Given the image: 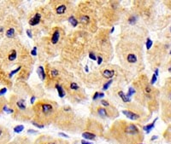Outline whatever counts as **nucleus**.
Here are the masks:
<instances>
[{
    "label": "nucleus",
    "mask_w": 171,
    "mask_h": 144,
    "mask_svg": "<svg viewBox=\"0 0 171 144\" xmlns=\"http://www.w3.org/2000/svg\"><path fill=\"white\" fill-rule=\"evenodd\" d=\"M11 134L9 129L0 124V144H8L10 142Z\"/></svg>",
    "instance_id": "aec40b11"
},
{
    "label": "nucleus",
    "mask_w": 171,
    "mask_h": 144,
    "mask_svg": "<svg viewBox=\"0 0 171 144\" xmlns=\"http://www.w3.org/2000/svg\"><path fill=\"white\" fill-rule=\"evenodd\" d=\"M44 70L46 74V87L47 89L55 88L57 84H62L71 79L70 74L62 63H46Z\"/></svg>",
    "instance_id": "9b49d317"
},
{
    "label": "nucleus",
    "mask_w": 171,
    "mask_h": 144,
    "mask_svg": "<svg viewBox=\"0 0 171 144\" xmlns=\"http://www.w3.org/2000/svg\"><path fill=\"white\" fill-rule=\"evenodd\" d=\"M6 90H7V89L6 88H4V89H2L1 90H0V96H2V95H4V94L6 92Z\"/></svg>",
    "instance_id": "a19ab883"
},
{
    "label": "nucleus",
    "mask_w": 171,
    "mask_h": 144,
    "mask_svg": "<svg viewBox=\"0 0 171 144\" xmlns=\"http://www.w3.org/2000/svg\"><path fill=\"white\" fill-rule=\"evenodd\" d=\"M90 113L93 117L110 120H117L120 115L119 111L116 106L108 100L105 99L100 101H93L90 105Z\"/></svg>",
    "instance_id": "f8f14e48"
},
{
    "label": "nucleus",
    "mask_w": 171,
    "mask_h": 144,
    "mask_svg": "<svg viewBox=\"0 0 171 144\" xmlns=\"http://www.w3.org/2000/svg\"><path fill=\"white\" fill-rule=\"evenodd\" d=\"M31 122H32V121H31ZM32 124H33V125L37 126L38 128H40V129L44 128V126H43V125H41V124H37V123H35V122H32Z\"/></svg>",
    "instance_id": "58836bf2"
},
{
    "label": "nucleus",
    "mask_w": 171,
    "mask_h": 144,
    "mask_svg": "<svg viewBox=\"0 0 171 144\" xmlns=\"http://www.w3.org/2000/svg\"><path fill=\"white\" fill-rule=\"evenodd\" d=\"M52 124L56 128L69 134H79L85 131L86 118L79 115L69 105L59 107Z\"/></svg>",
    "instance_id": "39448f33"
},
{
    "label": "nucleus",
    "mask_w": 171,
    "mask_h": 144,
    "mask_svg": "<svg viewBox=\"0 0 171 144\" xmlns=\"http://www.w3.org/2000/svg\"><path fill=\"white\" fill-rule=\"evenodd\" d=\"M24 130V125H22V124H20V125H17L16 126L15 128H14V131L16 132V133H20L22 131Z\"/></svg>",
    "instance_id": "7c9ffc66"
},
{
    "label": "nucleus",
    "mask_w": 171,
    "mask_h": 144,
    "mask_svg": "<svg viewBox=\"0 0 171 144\" xmlns=\"http://www.w3.org/2000/svg\"><path fill=\"white\" fill-rule=\"evenodd\" d=\"M88 56H89V58H90L91 60H92V61H97V56L95 55L92 52H89V54H88Z\"/></svg>",
    "instance_id": "f704fd0d"
},
{
    "label": "nucleus",
    "mask_w": 171,
    "mask_h": 144,
    "mask_svg": "<svg viewBox=\"0 0 171 144\" xmlns=\"http://www.w3.org/2000/svg\"><path fill=\"white\" fill-rule=\"evenodd\" d=\"M157 77H158V76H157L155 73H154L153 75H152V78H151V80L150 81V83H151V85H154V84H155V83H156V81H157Z\"/></svg>",
    "instance_id": "c9c22d12"
},
{
    "label": "nucleus",
    "mask_w": 171,
    "mask_h": 144,
    "mask_svg": "<svg viewBox=\"0 0 171 144\" xmlns=\"http://www.w3.org/2000/svg\"><path fill=\"white\" fill-rule=\"evenodd\" d=\"M55 88L57 89V92H58V95H59V96L61 98H63L65 96V91H64V89L63 87V85L62 84H57L55 86Z\"/></svg>",
    "instance_id": "a878e982"
},
{
    "label": "nucleus",
    "mask_w": 171,
    "mask_h": 144,
    "mask_svg": "<svg viewBox=\"0 0 171 144\" xmlns=\"http://www.w3.org/2000/svg\"><path fill=\"white\" fill-rule=\"evenodd\" d=\"M53 22H63L75 13L74 4L69 1H50L47 4Z\"/></svg>",
    "instance_id": "ddd939ff"
},
{
    "label": "nucleus",
    "mask_w": 171,
    "mask_h": 144,
    "mask_svg": "<svg viewBox=\"0 0 171 144\" xmlns=\"http://www.w3.org/2000/svg\"><path fill=\"white\" fill-rule=\"evenodd\" d=\"M105 96V94H103V92H99V98H102Z\"/></svg>",
    "instance_id": "c03bdc74"
},
{
    "label": "nucleus",
    "mask_w": 171,
    "mask_h": 144,
    "mask_svg": "<svg viewBox=\"0 0 171 144\" xmlns=\"http://www.w3.org/2000/svg\"><path fill=\"white\" fill-rule=\"evenodd\" d=\"M152 44H153L152 40H151L150 38H147V39H146V49H148V50H150L151 49Z\"/></svg>",
    "instance_id": "473e14b6"
},
{
    "label": "nucleus",
    "mask_w": 171,
    "mask_h": 144,
    "mask_svg": "<svg viewBox=\"0 0 171 144\" xmlns=\"http://www.w3.org/2000/svg\"><path fill=\"white\" fill-rule=\"evenodd\" d=\"M113 83V79H110V80H109V81H107L106 83H105V84L103 85V90H108V88H109V86Z\"/></svg>",
    "instance_id": "2f4dec72"
},
{
    "label": "nucleus",
    "mask_w": 171,
    "mask_h": 144,
    "mask_svg": "<svg viewBox=\"0 0 171 144\" xmlns=\"http://www.w3.org/2000/svg\"><path fill=\"white\" fill-rule=\"evenodd\" d=\"M133 88L134 90L133 97L136 103L146 109L150 114L159 109L160 90L151 84L148 76L145 74H139L133 81Z\"/></svg>",
    "instance_id": "20e7f679"
},
{
    "label": "nucleus",
    "mask_w": 171,
    "mask_h": 144,
    "mask_svg": "<svg viewBox=\"0 0 171 144\" xmlns=\"http://www.w3.org/2000/svg\"><path fill=\"white\" fill-rule=\"evenodd\" d=\"M21 66H18V67H17V68H16V70H14V71H12V72H11V73H10V77L11 78V77H12V76L14 75V74H16V73H17V72H19V71H20V70H21Z\"/></svg>",
    "instance_id": "72a5a7b5"
},
{
    "label": "nucleus",
    "mask_w": 171,
    "mask_h": 144,
    "mask_svg": "<svg viewBox=\"0 0 171 144\" xmlns=\"http://www.w3.org/2000/svg\"><path fill=\"white\" fill-rule=\"evenodd\" d=\"M159 103L161 106V117L164 123H171V78H168L160 90Z\"/></svg>",
    "instance_id": "4468645a"
},
{
    "label": "nucleus",
    "mask_w": 171,
    "mask_h": 144,
    "mask_svg": "<svg viewBox=\"0 0 171 144\" xmlns=\"http://www.w3.org/2000/svg\"><path fill=\"white\" fill-rule=\"evenodd\" d=\"M37 73H38V75L40 76V78L41 79V80L44 81V80H46V70H44V66H39Z\"/></svg>",
    "instance_id": "4be33fe9"
},
{
    "label": "nucleus",
    "mask_w": 171,
    "mask_h": 144,
    "mask_svg": "<svg viewBox=\"0 0 171 144\" xmlns=\"http://www.w3.org/2000/svg\"><path fill=\"white\" fill-rule=\"evenodd\" d=\"M26 32H27V36H28L29 38H33V34H32V32H31V30H30V29H27Z\"/></svg>",
    "instance_id": "ea45409f"
},
{
    "label": "nucleus",
    "mask_w": 171,
    "mask_h": 144,
    "mask_svg": "<svg viewBox=\"0 0 171 144\" xmlns=\"http://www.w3.org/2000/svg\"><path fill=\"white\" fill-rule=\"evenodd\" d=\"M15 33H16V30L13 27H10L6 31V37L7 38H13L15 37Z\"/></svg>",
    "instance_id": "c85d7f7f"
},
{
    "label": "nucleus",
    "mask_w": 171,
    "mask_h": 144,
    "mask_svg": "<svg viewBox=\"0 0 171 144\" xmlns=\"http://www.w3.org/2000/svg\"><path fill=\"white\" fill-rule=\"evenodd\" d=\"M8 144H33V142H32V140L27 137L21 135V137H17L16 139H14L12 142Z\"/></svg>",
    "instance_id": "412c9836"
},
{
    "label": "nucleus",
    "mask_w": 171,
    "mask_h": 144,
    "mask_svg": "<svg viewBox=\"0 0 171 144\" xmlns=\"http://www.w3.org/2000/svg\"><path fill=\"white\" fill-rule=\"evenodd\" d=\"M126 107L127 109L122 110V113L128 118L134 122L145 123L149 120L151 115L145 110L144 107H142L136 102L130 101L128 103H126Z\"/></svg>",
    "instance_id": "f3484780"
},
{
    "label": "nucleus",
    "mask_w": 171,
    "mask_h": 144,
    "mask_svg": "<svg viewBox=\"0 0 171 144\" xmlns=\"http://www.w3.org/2000/svg\"><path fill=\"white\" fill-rule=\"evenodd\" d=\"M16 58H17V51L15 49H12L10 52L9 55H8V59L10 62H14Z\"/></svg>",
    "instance_id": "b1692460"
},
{
    "label": "nucleus",
    "mask_w": 171,
    "mask_h": 144,
    "mask_svg": "<svg viewBox=\"0 0 171 144\" xmlns=\"http://www.w3.org/2000/svg\"><path fill=\"white\" fill-rule=\"evenodd\" d=\"M75 17L83 31L94 34L99 30V17L97 11V3L82 2L75 10Z\"/></svg>",
    "instance_id": "423d86ee"
},
{
    "label": "nucleus",
    "mask_w": 171,
    "mask_h": 144,
    "mask_svg": "<svg viewBox=\"0 0 171 144\" xmlns=\"http://www.w3.org/2000/svg\"><path fill=\"white\" fill-rule=\"evenodd\" d=\"M163 137H164L165 140H166L167 142H171V124L167 128L166 131L164 132Z\"/></svg>",
    "instance_id": "393cba45"
},
{
    "label": "nucleus",
    "mask_w": 171,
    "mask_h": 144,
    "mask_svg": "<svg viewBox=\"0 0 171 144\" xmlns=\"http://www.w3.org/2000/svg\"><path fill=\"white\" fill-rule=\"evenodd\" d=\"M68 21L70 22V24L72 25L73 27H76L78 25H79V23H78V21L76 20V18L75 17L74 15H72L68 19Z\"/></svg>",
    "instance_id": "bb28decb"
},
{
    "label": "nucleus",
    "mask_w": 171,
    "mask_h": 144,
    "mask_svg": "<svg viewBox=\"0 0 171 144\" xmlns=\"http://www.w3.org/2000/svg\"><path fill=\"white\" fill-rule=\"evenodd\" d=\"M37 47H33V50H31V55H33V56H36L37 55Z\"/></svg>",
    "instance_id": "4c0bfd02"
},
{
    "label": "nucleus",
    "mask_w": 171,
    "mask_h": 144,
    "mask_svg": "<svg viewBox=\"0 0 171 144\" xmlns=\"http://www.w3.org/2000/svg\"><path fill=\"white\" fill-rule=\"evenodd\" d=\"M58 108L59 106L57 101L46 98L38 100L33 105V118L32 122H35L44 127L50 125L54 121Z\"/></svg>",
    "instance_id": "6e6552de"
},
{
    "label": "nucleus",
    "mask_w": 171,
    "mask_h": 144,
    "mask_svg": "<svg viewBox=\"0 0 171 144\" xmlns=\"http://www.w3.org/2000/svg\"><path fill=\"white\" fill-rule=\"evenodd\" d=\"M110 32L108 28L98 30L94 38H92L90 51L97 56L98 66H101L103 62L109 64L113 55V47L110 39Z\"/></svg>",
    "instance_id": "0eeeda50"
},
{
    "label": "nucleus",
    "mask_w": 171,
    "mask_h": 144,
    "mask_svg": "<svg viewBox=\"0 0 171 144\" xmlns=\"http://www.w3.org/2000/svg\"><path fill=\"white\" fill-rule=\"evenodd\" d=\"M33 144H72V142L60 137H55L50 135L43 134L36 137Z\"/></svg>",
    "instance_id": "6ab92c4d"
},
{
    "label": "nucleus",
    "mask_w": 171,
    "mask_h": 144,
    "mask_svg": "<svg viewBox=\"0 0 171 144\" xmlns=\"http://www.w3.org/2000/svg\"><path fill=\"white\" fill-rule=\"evenodd\" d=\"M65 35V31L62 27H55L50 30V36L42 38V46L47 55L56 56L58 52L62 51L66 38Z\"/></svg>",
    "instance_id": "1a4fd4ad"
},
{
    "label": "nucleus",
    "mask_w": 171,
    "mask_h": 144,
    "mask_svg": "<svg viewBox=\"0 0 171 144\" xmlns=\"http://www.w3.org/2000/svg\"><path fill=\"white\" fill-rule=\"evenodd\" d=\"M9 113H12L14 120L26 122L32 121L33 118V106H28L26 98L22 96H12L10 99Z\"/></svg>",
    "instance_id": "9d476101"
},
{
    "label": "nucleus",
    "mask_w": 171,
    "mask_h": 144,
    "mask_svg": "<svg viewBox=\"0 0 171 144\" xmlns=\"http://www.w3.org/2000/svg\"><path fill=\"white\" fill-rule=\"evenodd\" d=\"M65 91V96L71 103L79 104L86 99V93L76 82L70 79L62 84Z\"/></svg>",
    "instance_id": "2eb2a0df"
},
{
    "label": "nucleus",
    "mask_w": 171,
    "mask_h": 144,
    "mask_svg": "<svg viewBox=\"0 0 171 144\" xmlns=\"http://www.w3.org/2000/svg\"><path fill=\"white\" fill-rule=\"evenodd\" d=\"M59 135H62V137H69V135H67L66 134H64V133H59Z\"/></svg>",
    "instance_id": "37998d69"
},
{
    "label": "nucleus",
    "mask_w": 171,
    "mask_h": 144,
    "mask_svg": "<svg viewBox=\"0 0 171 144\" xmlns=\"http://www.w3.org/2000/svg\"><path fill=\"white\" fill-rule=\"evenodd\" d=\"M81 144H92V142H89L87 141H85V140H81Z\"/></svg>",
    "instance_id": "79ce46f5"
},
{
    "label": "nucleus",
    "mask_w": 171,
    "mask_h": 144,
    "mask_svg": "<svg viewBox=\"0 0 171 144\" xmlns=\"http://www.w3.org/2000/svg\"><path fill=\"white\" fill-rule=\"evenodd\" d=\"M82 137L85 138L86 140H90V141H94V140H96V138H97V137L94 134H92V133L88 132V131L83 132Z\"/></svg>",
    "instance_id": "5701e85b"
},
{
    "label": "nucleus",
    "mask_w": 171,
    "mask_h": 144,
    "mask_svg": "<svg viewBox=\"0 0 171 144\" xmlns=\"http://www.w3.org/2000/svg\"><path fill=\"white\" fill-rule=\"evenodd\" d=\"M99 98V91H96V92L94 93L93 96H92V100H93V101H97Z\"/></svg>",
    "instance_id": "e433bc0d"
},
{
    "label": "nucleus",
    "mask_w": 171,
    "mask_h": 144,
    "mask_svg": "<svg viewBox=\"0 0 171 144\" xmlns=\"http://www.w3.org/2000/svg\"><path fill=\"white\" fill-rule=\"evenodd\" d=\"M156 120H157V118H156V120H154L151 124H147V125H145V126L143 127L142 130H143V131H145L147 133H149V132L151 131V130H152L153 127L155 126V122H156Z\"/></svg>",
    "instance_id": "cd10ccee"
},
{
    "label": "nucleus",
    "mask_w": 171,
    "mask_h": 144,
    "mask_svg": "<svg viewBox=\"0 0 171 144\" xmlns=\"http://www.w3.org/2000/svg\"><path fill=\"white\" fill-rule=\"evenodd\" d=\"M103 138L111 144H139L143 142L145 135L135 123L117 118L105 131Z\"/></svg>",
    "instance_id": "7ed1b4c3"
},
{
    "label": "nucleus",
    "mask_w": 171,
    "mask_h": 144,
    "mask_svg": "<svg viewBox=\"0 0 171 144\" xmlns=\"http://www.w3.org/2000/svg\"><path fill=\"white\" fill-rule=\"evenodd\" d=\"M85 131L92 133L97 137H103L105 133L103 124L99 120H96L93 117H89L86 118Z\"/></svg>",
    "instance_id": "a211bd4d"
},
{
    "label": "nucleus",
    "mask_w": 171,
    "mask_h": 144,
    "mask_svg": "<svg viewBox=\"0 0 171 144\" xmlns=\"http://www.w3.org/2000/svg\"><path fill=\"white\" fill-rule=\"evenodd\" d=\"M141 41H137L133 33L126 32L116 45V52L122 69L132 74L139 73L143 68Z\"/></svg>",
    "instance_id": "f03ea898"
},
{
    "label": "nucleus",
    "mask_w": 171,
    "mask_h": 144,
    "mask_svg": "<svg viewBox=\"0 0 171 144\" xmlns=\"http://www.w3.org/2000/svg\"><path fill=\"white\" fill-rule=\"evenodd\" d=\"M92 34L78 30L67 36L61 51L62 64L68 67H75L80 64L92 46Z\"/></svg>",
    "instance_id": "f257e3e1"
},
{
    "label": "nucleus",
    "mask_w": 171,
    "mask_h": 144,
    "mask_svg": "<svg viewBox=\"0 0 171 144\" xmlns=\"http://www.w3.org/2000/svg\"><path fill=\"white\" fill-rule=\"evenodd\" d=\"M139 144H143V143H139Z\"/></svg>",
    "instance_id": "a18cd8bd"
},
{
    "label": "nucleus",
    "mask_w": 171,
    "mask_h": 144,
    "mask_svg": "<svg viewBox=\"0 0 171 144\" xmlns=\"http://www.w3.org/2000/svg\"><path fill=\"white\" fill-rule=\"evenodd\" d=\"M120 4L118 2H109L105 4V6L102 9L101 12V24L103 26H112L117 22L121 17L120 15Z\"/></svg>",
    "instance_id": "dca6fc26"
},
{
    "label": "nucleus",
    "mask_w": 171,
    "mask_h": 144,
    "mask_svg": "<svg viewBox=\"0 0 171 144\" xmlns=\"http://www.w3.org/2000/svg\"><path fill=\"white\" fill-rule=\"evenodd\" d=\"M7 108L6 107V104H5V101L4 100H0V114L4 112V111H5Z\"/></svg>",
    "instance_id": "c756f323"
}]
</instances>
